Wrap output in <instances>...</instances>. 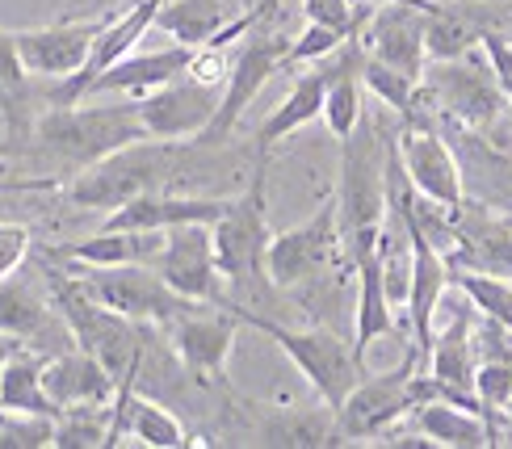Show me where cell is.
<instances>
[{"instance_id": "1", "label": "cell", "mask_w": 512, "mask_h": 449, "mask_svg": "<svg viewBox=\"0 0 512 449\" xmlns=\"http://www.w3.org/2000/svg\"><path fill=\"white\" fill-rule=\"evenodd\" d=\"M395 164V131L387 135L382 122L366 110L357 131L340 139V185H336V227L345 256L357 261L378 248L382 223H387V177Z\"/></svg>"}, {"instance_id": "2", "label": "cell", "mask_w": 512, "mask_h": 449, "mask_svg": "<svg viewBox=\"0 0 512 449\" xmlns=\"http://www.w3.org/2000/svg\"><path fill=\"white\" fill-rule=\"evenodd\" d=\"M265 202H269V194H265V156H261L252 168V181L244 185V194L227 198V210L210 223V231H215L219 273L227 286L223 307H248V303H261L265 294H282L265 273V252L273 240Z\"/></svg>"}, {"instance_id": "3", "label": "cell", "mask_w": 512, "mask_h": 449, "mask_svg": "<svg viewBox=\"0 0 512 449\" xmlns=\"http://www.w3.org/2000/svg\"><path fill=\"white\" fill-rule=\"evenodd\" d=\"M34 147L47 160H55L68 173H84L97 160L122 152L139 139H147L143 122H139V105L122 101V105H51L47 114H38L30 126Z\"/></svg>"}, {"instance_id": "4", "label": "cell", "mask_w": 512, "mask_h": 449, "mask_svg": "<svg viewBox=\"0 0 512 449\" xmlns=\"http://www.w3.org/2000/svg\"><path fill=\"white\" fill-rule=\"evenodd\" d=\"M42 256H47V252H42ZM42 277H47L51 303L59 307L63 324L72 328L76 345L84 353H93L118 382L126 374H135L139 353L147 345V324H135V319H126V315L110 311L105 303H97V298L80 286V277L68 265H63V261H51V256H47Z\"/></svg>"}, {"instance_id": "5", "label": "cell", "mask_w": 512, "mask_h": 449, "mask_svg": "<svg viewBox=\"0 0 512 449\" xmlns=\"http://www.w3.org/2000/svg\"><path fill=\"white\" fill-rule=\"evenodd\" d=\"M227 311H236L240 324L265 332L273 345L294 361V370L307 378V387L324 399L332 412L357 387V378L366 374V361L357 357L353 340H340L328 328H286V324H277V319H269V315H256L252 307H227Z\"/></svg>"}, {"instance_id": "6", "label": "cell", "mask_w": 512, "mask_h": 449, "mask_svg": "<svg viewBox=\"0 0 512 449\" xmlns=\"http://www.w3.org/2000/svg\"><path fill=\"white\" fill-rule=\"evenodd\" d=\"M181 143H168V139H139L122 152L97 160L93 168L72 177V185L63 189V198L72 206L84 210H114L126 198L143 194V189H168V181L177 177L181 156H177Z\"/></svg>"}, {"instance_id": "7", "label": "cell", "mask_w": 512, "mask_h": 449, "mask_svg": "<svg viewBox=\"0 0 512 449\" xmlns=\"http://www.w3.org/2000/svg\"><path fill=\"white\" fill-rule=\"evenodd\" d=\"M63 265H72V261H63ZM72 273L80 277V286L89 290L97 303H105L110 311L135 319V324H147V328H168L185 311L206 307V303L185 298L181 290H173L152 265H72Z\"/></svg>"}, {"instance_id": "8", "label": "cell", "mask_w": 512, "mask_h": 449, "mask_svg": "<svg viewBox=\"0 0 512 449\" xmlns=\"http://www.w3.org/2000/svg\"><path fill=\"white\" fill-rule=\"evenodd\" d=\"M420 93L429 97L445 118H454L458 126H471V131L492 126L496 114L504 110V93L496 84L492 63L483 55V42L458 59H429L424 63Z\"/></svg>"}, {"instance_id": "9", "label": "cell", "mask_w": 512, "mask_h": 449, "mask_svg": "<svg viewBox=\"0 0 512 449\" xmlns=\"http://www.w3.org/2000/svg\"><path fill=\"white\" fill-rule=\"evenodd\" d=\"M416 374H420V357L412 349L395 370L361 374L357 387L336 408V424L345 441H382L403 416L416 412Z\"/></svg>"}, {"instance_id": "10", "label": "cell", "mask_w": 512, "mask_h": 449, "mask_svg": "<svg viewBox=\"0 0 512 449\" xmlns=\"http://www.w3.org/2000/svg\"><path fill=\"white\" fill-rule=\"evenodd\" d=\"M340 256H345V244H340L336 206H324L307 223L273 235L265 252V273L277 290L290 294V290H307L315 282H324V273L340 265Z\"/></svg>"}, {"instance_id": "11", "label": "cell", "mask_w": 512, "mask_h": 449, "mask_svg": "<svg viewBox=\"0 0 512 449\" xmlns=\"http://www.w3.org/2000/svg\"><path fill=\"white\" fill-rule=\"evenodd\" d=\"M286 47L290 38L282 34H252L244 47L236 51V59H231L227 68V80H223V97H219V110L215 118H210V126L194 139L202 147H219L227 143V135L240 126V118L248 114V105L261 97L265 84L286 68Z\"/></svg>"}, {"instance_id": "12", "label": "cell", "mask_w": 512, "mask_h": 449, "mask_svg": "<svg viewBox=\"0 0 512 449\" xmlns=\"http://www.w3.org/2000/svg\"><path fill=\"white\" fill-rule=\"evenodd\" d=\"M395 152H399L403 177H408V185L420 198H429L445 210H458L466 202L462 164L454 156V147L445 143L420 114L403 118V126L395 131Z\"/></svg>"}, {"instance_id": "13", "label": "cell", "mask_w": 512, "mask_h": 449, "mask_svg": "<svg viewBox=\"0 0 512 449\" xmlns=\"http://www.w3.org/2000/svg\"><path fill=\"white\" fill-rule=\"evenodd\" d=\"M219 97H223V84H206L185 72L177 80L160 84V89L135 97V105H139V122L147 139L194 143L210 126V118H215Z\"/></svg>"}, {"instance_id": "14", "label": "cell", "mask_w": 512, "mask_h": 449, "mask_svg": "<svg viewBox=\"0 0 512 449\" xmlns=\"http://www.w3.org/2000/svg\"><path fill=\"white\" fill-rule=\"evenodd\" d=\"M152 269L164 277L173 290H181L185 298L206 307H223L227 286L219 273V256H215V231L210 223H181L168 227L164 248L152 261Z\"/></svg>"}, {"instance_id": "15", "label": "cell", "mask_w": 512, "mask_h": 449, "mask_svg": "<svg viewBox=\"0 0 512 449\" xmlns=\"http://www.w3.org/2000/svg\"><path fill=\"white\" fill-rule=\"evenodd\" d=\"M429 9L433 0H382V5H374L357 30L366 55L420 80L424 63H429V51H424V17H429Z\"/></svg>"}, {"instance_id": "16", "label": "cell", "mask_w": 512, "mask_h": 449, "mask_svg": "<svg viewBox=\"0 0 512 449\" xmlns=\"http://www.w3.org/2000/svg\"><path fill=\"white\" fill-rule=\"evenodd\" d=\"M236 324H240L236 311H198L194 307L164 328L168 349H173L181 370L194 382L219 387V382H227V357H231V345H236Z\"/></svg>"}, {"instance_id": "17", "label": "cell", "mask_w": 512, "mask_h": 449, "mask_svg": "<svg viewBox=\"0 0 512 449\" xmlns=\"http://www.w3.org/2000/svg\"><path fill=\"white\" fill-rule=\"evenodd\" d=\"M114 13L101 17H76V21H55V26H34V30H13L17 55L26 63V72L38 80H68L84 68L97 34L105 30V21Z\"/></svg>"}, {"instance_id": "18", "label": "cell", "mask_w": 512, "mask_h": 449, "mask_svg": "<svg viewBox=\"0 0 512 449\" xmlns=\"http://www.w3.org/2000/svg\"><path fill=\"white\" fill-rule=\"evenodd\" d=\"M0 332L13 336L17 345L38 349V353H59L72 349V328L63 324L59 307L51 303V294H38V286L21 282V277H0Z\"/></svg>"}, {"instance_id": "19", "label": "cell", "mask_w": 512, "mask_h": 449, "mask_svg": "<svg viewBox=\"0 0 512 449\" xmlns=\"http://www.w3.org/2000/svg\"><path fill=\"white\" fill-rule=\"evenodd\" d=\"M475 319H479L475 303L462 294V303L450 315V324H445L441 332H433L429 374L441 382V399L483 412V403L475 399V366H479V353H475Z\"/></svg>"}, {"instance_id": "20", "label": "cell", "mask_w": 512, "mask_h": 449, "mask_svg": "<svg viewBox=\"0 0 512 449\" xmlns=\"http://www.w3.org/2000/svg\"><path fill=\"white\" fill-rule=\"evenodd\" d=\"M160 5H164V0H135V5H126V9H114V17L105 21V30L97 34L89 59H84V68H80L76 76H68V80H55L59 89L51 93V101H55V105H76V101L84 97V89H89V84H93L105 68H114L122 55H131L139 42L147 38V30L156 26Z\"/></svg>"}, {"instance_id": "21", "label": "cell", "mask_w": 512, "mask_h": 449, "mask_svg": "<svg viewBox=\"0 0 512 449\" xmlns=\"http://www.w3.org/2000/svg\"><path fill=\"white\" fill-rule=\"evenodd\" d=\"M450 219H454V244L445 252L450 269H475L512 282V223L487 215L475 202H462L458 210H450Z\"/></svg>"}, {"instance_id": "22", "label": "cell", "mask_w": 512, "mask_h": 449, "mask_svg": "<svg viewBox=\"0 0 512 449\" xmlns=\"http://www.w3.org/2000/svg\"><path fill=\"white\" fill-rule=\"evenodd\" d=\"M340 55H345V47H336L332 55L315 59L307 72H298L290 93L273 105V114L261 122V131H256V152L269 156L282 139H290L294 131H303L307 122H315L319 114H324V93H328V84L340 68Z\"/></svg>"}, {"instance_id": "23", "label": "cell", "mask_w": 512, "mask_h": 449, "mask_svg": "<svg viewBox=\"0 0 512 449\" xmlns=\"http://www.w3.org/2000/svg\"><path fill=\"white\" fill-rule=\"evenodd\" d=\"M227 210L223 198H194L168 194V189H143L105 215V231H168L181 223H215Z\"/></svg>"}, {"instance_id": "24", "label": "cell", "mask_w": 512, "mask_h": 449, "mask_svg": "<svg viewBox=\"0 0 512 449\" xmlns=\"http://www.w3.org/2000/svg\"><path fill=\"white\" fill-rule=\"evenodd\" d=\"M189 59H194V47H181V42H168L160 51H131L122 55L114 68H105L89 89H84L80 101H97V97H143L160 89V84L177 80L189 72Z\"/></svg>"}, {"instance_id": "25", "label": "cell", "mask_w": 512, "mask_h": 449, "mask_svg": "<svg viewBox=\"0 0 512 449\" xmlns=\"http://www.w3.org/2000/svg\"><path fill=\"white\" fill-rule=\"evenodd\" d=\"M42 382H47V395L55 399V408H80V403H93V408H105L118 395V378L101 366L93 353H84L80 345L59 349L47 357V370H42Z\"/></svg>"}, {"instance_id": "26", "label": "cell", "mask_w": 512, "mask_h": 449, "mask_svg": "<svg viewBox=\"0 0 512 449\" xmlns=\"http://www.w3.org/2000/svg\"><path fill=\"white\" fill-rule=\"evenodd\" d=\"M168 231H93L84 240L72 244H55L47 256L55 261H72V265H152L160 248H164Z\"/></svg>"}, {"instance_id": "27", "label": "cell", "mask_w": 512, "mask_h": 449, "mask_svg": "<svg viewBox=\"0 0 512 449\" xmlns=\"http://www.w3.org/2000/svg\"><path fill=\"white\" fill-rule=\"evenodd\" d=\"M353 269H357L353 349H357L361 361H366L378 340L395 332V303H391V294H387V277H382V256H378V248H370L366 256H357Z\"/></svg>"}, {"instance_id": "28", "label": "cell", "mask_w": 512, "mask_h": 449, "mask_svg": "<svg viewBox=\"0 0 512 449\" xmlns=\"http://www.w3.org/2000/svg\"><path fill=\"white\" fill-rule=\"evenodd\" d=\"M256 445H290V449H319V445H345V433L336 424V412L324 399L307 408H277L256 424Z\"/></svg>"}, {"instance_id": "29", "label": "cell", "mask_w": 512, "mask_h": 449, "mask_svg": "<svg viewBox=\"0 0 512 449\" xmlns=\"http://www.w3.org/2000/svg\"><path fill=\"white\" fill-rule=\"evenodd\" d=\"M412 416H416V429L437 449H487V445H496V433H492V424H487V416L475 408H462V403L429 399V403H420Z\"/></svg>"}, {"instance_id": "30", "label": "cell", "mask_w": 512, "mask_h": 449, "mask_svg": "<svg viewBox=\"0 0 512 449\" xmlns=\"http://www.w3.org/2000/svg\"><path fill=\"white\" fill-rule=\"evenodd\" d=\"M181 47H227V9L223 0H164L156 26Z\"/></svg>"}, {"instance_id": "31", "label": "cell", "mask_w": 512, "mask_h": 449, "mask_svg": "<svg viewBox=\"0 0 512 449\" xmlns=\"http://www.w3.org/2000/svg\"><path fill=\"white\" fill-rule=\"evenodd\" d=\"M42 370H47V353L26 349L21 345L5 366H0V408L9 412H30V416H59L55 399L47 395V382H42Z\"/></svg>"}, {"instance_id": "32", "label": "cell", "mask_w": 512, "mask_h": 449, "mask_svg": "<svg viewBox=\"0 0 512 449\" xmlns=\"http://www.w3.org/2000/svg\"><path fill=\"white\" fill-rule=\"evenodd\" d=\"M34 93H30V72L17 55L13 30H0V118H5L9 139H26L34 126Z\"/></svg>"}, {"instance_id": "33", "label": "cell", "mask_w": 512, "mask_h": 449, "mask_svg": "<svg viewBox=\"0 0 512 449\" xmlns=\"http://www.w3.org/2000/svg\"><path fill=\"white\" fill-rule=\"evenodd\" d=\"M114 433V408H93V403H80V408H63L55 416V449H101L110 445Z\"/></svg>"}, {"instance_id": "34", "label": "cell", "mask_w": 512, "mask_h": 449, "mask_svg": "<svg viewBox=\"0 0 512 449\" xmlns=\"http://www.w3.org/2000/svg\"><path fill=\"white\" fill-rule=\"evenodd\" d=\"M454 286L471 298L479 315L496 319L500 328L512 332V282H508V277L475 273V269H454Z\"/></svg>"}, {"instance_id": "35", "label": "cell", "mask_w": 512, "mask_h": 449, "mask_svg": "<svg viewBox=\"0 0 512 449\" xmlns=\"http://www.w3.org/2000/svg\"><path fill=\"white\" fill-rule=\"evenodd\" d=\"M361 80H366V93H374L391 114L408 118L416 110V93H420V80L391 68V63H378L366 55V68H361Z\"/></svg>"}, {"instance_id": "36", "label": "cell", "mask_w": 512, "mask_h": 449, "mask_svg": "<svg viewBox=\"0 0 512 449\" xmlns=\"http://www.w3.org/2000/svg\"><path fill=\"white\" fill-rule=\"evenodd\" d=\"M55 420L0 408V449H51Z\"/></svg>"}, {"instance_id": "37", "label": "cell", "mask_w": 512, "mask_h": 449, "mask_svg": "<svg viewBox=\"0 0 512 449\" xmlns=\"http://www.w3.org/2000/svg\"><path fill=\"white\" fill-rule=\"evenodd\" d=\"M353 34H340L332 26H319V21H307V30L290 38V47H286V68H298V63H315V59H324L332 55L336 47H345Z\"/></svg>"}, {"instance_id": "38", "label": "cell", "mask_w": 512, "mask_h": 449, "mask_svg": "<svg viewBox=\"0 0 512 449\" xmlns=\"http://www.w3.org/2000/svg\"><path fill=\"white\" fill-rule=\"evenodd\" d=\"M303 13H307V21L332 26L340 34H357L361 30V17H357L353 0H303Z\"/></svg>"}, {"instance_id": "39", "label": "cell", "mask_w": 512, "mask_h": 449, "mask_svg": "<svg viewBox=\"0 0 512 449\" xmlns=\"http://www.w3.org/2000/svg\"><path fill=\"white\" fill-rule=\"evenodd\" d=\"M483 55L487 63H492V72H496V84H500V93H504V105L512 110V38L492 30V34H483Z\"/></svg>"}, {"instance_id": "40", "label": "cell", "mask_w": 512, "mask_h": 449, "mask_svg": "<svg viewBox=\"0 0 512 449\" xmlns=\"http://www.w3.org/2000/svg\"><path fill=\"white\" fill-rule=\"evenodd\" d=\"M30 256V227L26 223H0V277L21 269Z\"/></svg>"}, {"instance_id": "41", "label": "cell", "mask_w": 512, "mask_h": 449, "mask_svg": "<svg viewBox=\"0 0 512 449\" xmlns=\"http://www.w3.org/2000/svg\"><path fill=\"white\" fill-rule=\"evenodd\" d=\"M42 189H59L55 177H26V181H0V194H42Z\"/></svg>"}, {"instance_id": "42", "label": "cell", "mask_w": 512, "mask_h": 449, "mask_svg": "<svg viewBox=\"0 0 512 449\" xmlns=\"http://www.w3.org/2000/svg\"><path fill=\"white\" fill-rule=\"evenodd\" d=\"M17 349H21L17 340H13V336H5V332H0V366H5V361H9V357H13Z\"/></svg>"}]
</instances>
